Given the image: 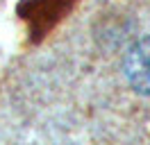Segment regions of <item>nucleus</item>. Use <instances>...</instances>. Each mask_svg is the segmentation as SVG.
<instances>
[{
    "label": "nucleus",
    "instance_id": "obj_1",
    "mask_svg": "<svg viewBox=\"0 0 150 145\" xmlns=\"http://www.w3.org/2000/svg\"><path fill=\"white\" fill-rule=\"evenodd\" d=\"M123 72L137 93L150 95V36L130 45L123 59Z\"/></svg>",
    "mask_w": 150,
    "mask_h": 145
}]
</instances>
